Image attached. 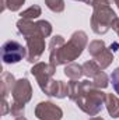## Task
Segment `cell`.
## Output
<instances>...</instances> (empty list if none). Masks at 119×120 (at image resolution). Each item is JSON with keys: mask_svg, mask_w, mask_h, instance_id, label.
Segmentation results:
<instances>
[{"mask_svg": "<svg viewBox=\"0 0 119 120\" xmlns=\"http://www.w3.org/2000/svg\"><path fill=\"white\" fill-rule=\"evenodd\" d=\"M76 105L88 116H97L105 105V92L95 88L92 81L84 80L81 81V94L76 101Z\"/></svg>", "mask_w": 119, "mask_h": 120, "instance_id": "7a4b0ae2", "label": "cell"}, {"mask_svg": "<svg viewBox=\"0 0 119 120\" xmlns=\"http://www.w3.org/2000/svg\"><path fill=\"white\" fill-rule=\"evenodd\" d=\"M35 117L39 120H62L63 110L53 102L44 101L35 106Z\"/></svg>", "mask_w": 119, "mask_h": 120, "instance_id": "9c48e42d", "label": "cell"}, {"mask_svg": "<svg viewBox=\"0 0 119 120\" xmlns=\"http://www.w3.org/2000/svg\"><path fill=\"white\" fill-rule=\"evenodd\" d=\"M16 120H27V119H25L24 116H21V117H17V119H16Z\"/></svg>", "mask_w": 119, "mask_h": 120, "instance_id": "484cf974", "label": "cell"}, {"mask_svg": "<svg viewBox=\"0 0 119 120\" xmlns=\"http://www.w3.org/2000/svg\"><path fill=\"white\" fill-rule=\"evenodd\" d=\"M44 94L48 96L63 99V98L69 96V84L64 81H60V80H52Z\"/></svg>", "mask_w": 119, "mask_h": 120, "instance_id": "8fae6325", "label": "cell"}, {"mask_svg": "<svg viewBox=\"0 0 119 120\" xmlns=\"http://www.w3.org/2000/svg\"><path fill=\"white\" fill-rule=\"evenodd\" d=\"M7 113H10V105L7 103V99H3L1 101V115L6 116Z\"/></svg>", "mask_w": 119, "mask_h": 120, "instance_id": "603a6c76", "label": "cell"}, {"mask_svg": "<svg viewBox=\"0 0 119 120\" xmlns=\"http://www.w3.org/2000/svg\"><path fill=\"white\" fill-rule=\"evenodd\" d=\"M45 4L53 13H62L64 10V0H45Z\"/></svg>", "mask_w": 119, "mask_h": 120, "instance_id": "ffe728a7", "label": "cell"}, {"mask_svg": "<svg viewBox=\"0 0 119 120\" xmlns=\"http://www.w3.org/2000/svg\"><path fill=\"white\" fill-rule=\"evenodd\" d=\"M64 75L70 80H80L83 75H84V71H83V66L77 64V63H69L66 64L64 67Z\"/></svg>", "mask_w": 119, "mask_h": 120, "instance_id": "5bb4252c", "label": "cell"}, {"mask_svg": "<svg viewBox=\"0 0 119 120\" xmlns=\"http://www.w3.org/2000/svg\"><path fill=\"white\" fill-rule=\"evenodd\" d=\"M112 0H95L92 4V14L90 20V25L94 34L104 35L112 28L118 15L111 7Z\"/></svg>", "mask_w": 119, "mask_h": 120, "instance_id": "3957f363", "label": "cell"}, {"mask_svg": "<svg viewBox=\"0 0 119 120\" xmlns=\"http://www.w3.org/2000/svg\"><path fill=\"white\" fill-rule=\"evenodd\" d=\"M115 4H116V7H118V10H119V0H112Z\"/></svg>", "mask_w": 119, "mask_h": 120, "instance_id": "d4e9b609", "label": "cell"}, {"mask_svg": "<svg viewBox=\"0 0 119 120\" xmlns=\"http://www.w3.org/2000/svg\"><path fill=\"white\" fill-rule=\"evenodd\" d=\"M55 73H56V67H53L51 63H44V61L35 63L31 68V74L35 77V80H36L42 92H45L49 82L53 80Z\"/></svg>", "mask_w": 119, "mask_h": 120, "instance_id": "52a82bcc", "label": "cell"}, {"mask_svg": "<svg viewBox=\"0 0 119 120\" xmlns=\"http://www.w3.org/2000/svg\"><path fill=\"white\" fill-rule=\"evenodd\" d=\"M69 99L76 102L81 94V81L79 80H70L69 82Z\"/></svg>", "mask_w": 119, "mask_h": 120, "instance_id": "2e32d148", "label": "cell"}, {"mask_svg": "<svg viewBox=\"0 0 119 120\" xmlns=\"http://www.w3.org/2000/svg\"><path fill=\"white\" fill-rule=\"evenodd\" d=\"M88 53L94 57V60L98 63V66L101 67V70H105L111 66V63L114 61V53L111 50V48L108 49L105 46V42L101 39H94L91 41L87 46Z\"/></svg>", "mask_w": 119, "mask_h": 120, "instance_id": "5b68a950", "label": "cell"}, {"mask_svg": "<svg viewBox=\"0 0 119 120\" xmlns=\"http://www.w3.org/2000/svg\"><path fill=\"white\" fill-rule=\"evenodd\" d=\"M90 120H104L102 117H98V116H94V117H91Z\"/></svg>", "mask_w": 119, "mask_h": 120, "instance_id": "cb8c5ba5", "label": "cell"}, {"mask_svg": "<svg viewBox=\"0 0 119 120\" xmlns=\"http://www.w3.org/2000/svg\"><path fill=\"white\" fill-rule=\"evenodd\" d=\"M28 50L17 41H7L1 46V59L4 64H14L27 59Z\"/></svg>", "mask_w": 119, "mask_h": 120, "instance_id": "8992f818", "label": "cell"}, {"mask_svg": "<svg viewBox=\"0 0 119 120\" xmlns=\"http://www.w3.org/2000/svg\"><path fill=\"white\" fill-rule=\"evenodd\" d=\"M76 1H83V0H76Z\"/></svg>", "mask_w": 119, "mask_h": 120, "instance_id": "4316f807", "label": "cell"}, {"mask_svg": "<svg viewBox=\"0 0 119 120\" xmlns=\"http://www.w3.org/2000/svg\"><path fill=\"white\" fill-rule=\"evenodd\" d=\"M88 46V36L84 31H76L70 39L59 49L55 57L49 59V63L53 67H58L62 64L73 63L76 59H79L83 53V50Z\"/></svg>", "mask_w": 119, "mask_h": 120, "instance_id": "6da1fadb", "label": "cell"}, {"mask_svg": "<svg viewBox=\"0 0 119 120\" xmlns=\"http://www.w3.org/2000/svg\"><path fill=\"white\" fill-rule=\"evenodd\" d=\"M83 71H84V75L88 77V78H94L98 73H101V67L98 66V63L95 60H87L84 64H83Z\"/></svg>", "mask_w": 119, "mask_h": 120, "instance_id": "9a60e30c", "label": "cell"}, {"mask_svg": "<svg viewBox=\"0 0 119 120\" xmlns=\"http://www.w3.org/2000/svg\"><path fill=\"white\" fill-rule=\"evenodd\" d=\"M17 80L14 78V75L8 71H3L1 77H0V91H1V96L3 99H7V96L13 92V88L16 85Z\"/></svg>", "mask_w": 119, "mask_h": 120, "instance_id": "7c38bea8", "label": "cell"}, {"mask_svg": "<svg viewBox=\"0 0 119 120\" xmlns=\"http://www.w3.org/2000/svg\"><path fill=\"white\" fill-rule=\"evenodd\" d=\"M111 82H112V87H114L115 92L119 95V67H116L112 71V74H111Z\"/></svg>", "mask_w": 119, "mask_h": 120, "instance_id": "7402d4cb", "label": "cell"}, {"mask_svg": "<svg viewBox=\"0 0 119 120\" xmlns=\"http://www.w3.org/2000/svg\"><path fill=\"white\" fill-rule=\"evenodd\" d=\"M1 1H3L1 11H4L6 8H8L10 11H18L25 3V0H1Z\"/></svg>", "mask_w": 119, "mask_h": 120, "instance_id": "d6986e66", "label": "cell"}, {"mask_svg": "<svg viewBox=\"0 0 119 120\" xmlns=\"http://www.w3.org/2000/svg\"><path fill=\"white\" fill-rule=\"evenodd\" d=\"M10 113H11V116H14L16 119L24 116V113H25V105L13 102V103L10 105Z\"/></svg>", "mask_w": 119, "mask_h": 120, "instance_id": "44dd1931", "label": "cell"}, {"mask_svg": "<svg viewBox=\"0 0 119 120\" xmlns=\"http://www.w3.org/2000/svg\"><path fill=\"white\" fill-rule=\"evenodd\" d=\"M41 14H42V8H41L38 4H34V6L28 7L27 10H24V11L20 13L21 18H24V20H32V21H34L35 18H38Z\"/></svg>", "mask_w": 119, "mask_h": 120, "instance_id": "e0dca14e", "label": "cell"}, {"mask_svg": "<svg viewBox=\"0 0 119 120\" xmlns=\"http://www.w3.org/2000/svg\"><path fill=\"white\" fill-rule=\"evenodd\" d=\"M92 84H94L95 88L104 90V88H107V87L109 85V77H108L104 71H101V73H98V74L92 78Z\"/></svg>", "mask_w": 119, "mask_h": 120, "instance_id": "ac0fdd59", "label": "cell"}, {"mask_svg": "<svg viewBox=\"0 0 119 120\" xmlns=\"http://www.w3.org/2000/svg\"><path fill=\"white\" fill-rule=\"evenodd\" d=\"M17 30L21 35L28 36V35H41L44 38H49L52 35V24L46 20H39V21H32V20H24L20 18L17 21Z\"/></svg>", "mask_w": 119, "mask_h": 120, "instance_id": "277c9868", "label": "cell"}, {"mask_svg": "<svg viewBox=\"0 0 119 120\" xmlns=\"http://www.w3.org/2000/svg\"><path fill=\"white\" fill-rule=\"evenodd\" d=\"M11 96H13V102H17V103H21V105H25L28 103L32 98V87H31V82L27 78H20L17 80L13 92H11Z\"/></svg>", "mask_w": 119, "mask_h": 120, "instance_id": "30bf717a", "label": "cell"}, {"mask_svg": "<svg viewBox=\"0 0 119 120\" xmlns=\"http://www.w3.org/2000/svg\"><path fill=\"white\" fill-rule=\"evenodd\" d=\"M25 43H27V61L28 63H38V60L41 59V56L45 52V38L41 35H28L25 36Z\"/></svg>", "mask_w": 119, "mask_h": 120, "instance_id": "ba28073f", "label": "cell"}, {"mask_svg": "<svg viewBox=\"0 0 119 120\" xmlns=\"http://www.w3.org/2000/svg\"><path fill=\"white\" fill-rule=\"evenodd\" d=\"M105 108L111 117H119V98L115 94H105Z\"/></svg>", "mask_w": 119, "mask_h": 120, "instance_id": "4fadbf2b", "label": "cell"}]
</instances>
